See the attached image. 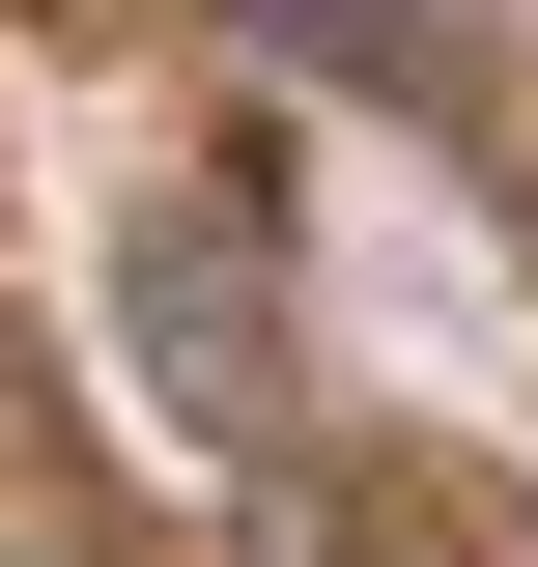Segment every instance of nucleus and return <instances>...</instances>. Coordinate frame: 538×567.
Returning <instances> with one entry per match:
<instances>
[{
	"label": "nucleus",
	"instance_id": "nucleus-1",
	"mask_svg": "<svg viewBox=\"0 0 538 567\" xmlns=\"http://www.w3.org/2000/svg\"><path fill=\"white\" fill-rule=\"evenodd\" d=\"M114 341H142V398L199 454H283V227H256V171H199V199L114 227Z\"/></svg>",
	"mask_w": 538,
	"mask_h": 567
},
{
	"label": "nucleus",
	"instance_id": "nucleus-3",
	"mask_svg": "<svg viewBox=\"0 0 538 567\" xmlns=\"http://www.w3.org/2000/svg\"><path fill=\"white\" fill-rule=\"evenodd\" d=\"M0 567H114V539H29V511H0Z\"/></svg>",
	"mask_w": 538,
	"mask_h": 567
},
{
	"label": "nucleus",
	"instance_id": "nucleus-2",
	"mask_svg": "<svg viewBox=\"0 0 538 567\" xmlns=\"http://www.w3.org/2000/svg\"><path fill=\"white\" fill-rule=\"evenodd\" d=\"M227 29H256L283 85H397V114L454 85V29H425V0H227Z\"/></svg>",
	"mask_w": 538,
	"mask_h": 567
}]
</instances>
